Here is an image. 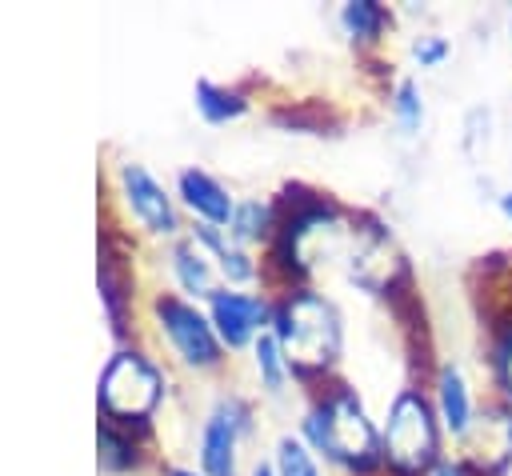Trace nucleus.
<instances>
[{
    "instance_id": "obj_1",
    "label": "nucleus",
    "mask_w": 512,
    "mask_h": 476,
    "mask_svg": "<svg viewBox=\"0 0 512 476\" xmlns=\"http://www.w3.org/2000/svg\"><path fill=\"white\" fill-rule=\"evenodd\" d=\"M300 440L348 476H384L380 424L348 384L324 388L300 416Z\"/></svg>"
},
{
    "instance_id": "obj_2",
    "label": "nucleus",
    "mask_w": 512,
    "mask_h": 476,
    "mask_svg": "<svg viewBox=\"0 0 512 476\" xmlns=\"http://www.w3.org/2000/svg\"><path fill=\"white\" fill-rule=\"evenodd\" d=\"M272 332L296 368V380L328 376L344 352V324L336 304L304 284H292L280 300H272Z\"/></svg>"
},
{
    "instance_id": "obj_3",
    "label": "nucleus",
    "mask_w": 512,
    "mask_h": 476,
    "mask_svg": "<svg viewBox=\"0 0 512 476\" xmlns=\"http://www.w3.org/2000/svg\"><path fill=\"white\" fill-rule=\"evenodd\" d=\"M380 452L384 476H428L452 452L424 384H404L392 392L380 420Z\"/></svg>"
},
{
    "instance_id": "obj_4",
    "label": "nucleus",
    "mask_w": 512,
    "mask_h": 476,
    "mask_svg": "<svg viewBox=\"0 0 512 476\" xmlns=\"http://www.w3.org/2000/svg\"><path fill=\"white\" fill-rule=\"evenodd\" d=\"M152 308H156V320H160L180 364H188L196 372H212L224 364L228 352H224V344H220V336H216V328L200 304H192L176 292H164V296H156Z\"/></svg>"
},
{
    "instance_id": "obj_5",
    "label": "nucleus",
    "mask_w": 512,
    "mask_h": 476,
    "mask_svg": "<svg viewBox=\"0 0 512 476\" xmlns=\"http://www.w3.org/2000/svg\"><path fill=\"white\" fill-rule=\"evenodd\" d=\"M428 396H432L436 420H440V428L448 436V448L456 452L472 436V428L480 420V408H484V396H480L472 372L456 356L436 360V368L428 376Z\"/></svg>"
},
{
    "instance_id": "obj_6",
    "label": "nucleus",
    "mask_w": 512,
    "mask_h": 476,
    "mask_svg": "<svg viewBox=\"0 0 512 476\" xmlns=\"http://www.w3.org/2000/svg\"><path fill=\"white\" fill-rule=\"evenodd\" d=\"M164 396L160 372L136 356V352H116L100 376V404L116 420H144Z\"/></svg>"
},
{
    "instance_id": "obj_7",
    "label": "nucleus",
    "mask_w": 512,
    "mask_h": 476,
    "mask_svg": "<svg viewBox=\"0 0 512 476\" xmlns=\"http://www.w3.org/2000/svg\"><path fill=\"white\" fill-rule=\"evenodd\" d=\"M252 436V404L224 396L200 428V476H240V440Z\"/></svg>"
},
{
    "instance_id": "obj_8",
    "label": "nucleus",
    "mask_w": 512,
    "mask_h": 476,
    "mask_svg": "<svg viewBox=\"0 0 512 476\" xmlns=\"http://www.w3.org/2000/svg\"><path fill=\"white\" fill-rule=\"evenodd\" d=\"M224 352H244L252 348L268 328H272V300L248 288H220L212 292V300L204 304Z\"/></svg>"
},
{
    "instance_id": "obj_9",
    "label": "nucleus",
    "mask_w": 512,
    "mask_h": 476,
    "mask_svg": "<svg viewBox=\"0 0 512 476\" xmlns=\"http://www.w3.org/2000/svg\"><path fill=\"white\" fill-rule=\"evenodd\" d=\"M480 476H508L512 472V408L492 400L484 392V408L480 420L472 428V436L456 448Z\"/></svg>"
},
{
    "instance_id": "obj_10",
    "label": "nucleus",
    "mask_w": 512,
    "mask_h": 476,
    "mask_svg": "<svg viewBox=\"0 0 512 476\" xmlns=\"http://www.w3.org/2000/svg\"><path fill=\"white\" fill-rule=\"evenodd\" d=\"M120 184H124V196H128L136 220H140L152 236H176V232H180V216H176L172 196L164 192V184H160L144 164H124V168H120Z\"/></svg>"
},
{
    "instance_id": "obj_11",
    "label": "nucleus",
    "mask_w": 512,
    "mask_h": 476,
    "mask_svg": "<svg viewBox=\"0 0 512 476\" xmlns=\"http://www.w3.org/2000/svg\"><path fill=\"white\" fill-rule=\"evenodd\" d=\"M480 328H484L480 364H484V384H488L484 392L512 408V300L496 304Z\"/></svg>"
},
{
    "instance_id": "obj_12",
    "label": "nucleus",
    "mask_w": 512,
    "mask_h": 476,
    "mask_svg": "<svg viewBox=\"0 0 512 476\" xmlns=\"http://www.w3.org/2000/svg\"><path fill=\"white\" fill-rule=\"evenodd\" d=\"M176 196L180 204L196 216V224H212V228H228L232 212H236V196L204 168H184L176 180Z\"/></svg>"
},
{
    "instance_id": "obj_13",
    "label": "nucleus",
    "mask_w": 512,
    "mask_h": 476,
    "mask_svg": "<svg viewBox=\"0 0 512 476\" xmlns=\"http://www.w3.org/2000/svg\"><path fill=\"white\" fill-rule=\"evenodd\" d=\"M172 276H176V284H180V292H184V300H212V292H220L224 288V280H220V272H216V264H212V256L192 240V236H184V240H176L172 244Z\"/></svg>"
},
{
    "instance_id": "obj_14",
    "label": "nucleus",
    "mask_w": 512,
    "mask_h": 476,
    "mask_svg": "<svg viewBox=\"0 0 512 476\" xmlns=\"http://www.w3.org/2000/svg\"><path fill=\"white\" fill-rule=\"evenodd\" d=\"M336 24H340V32H344L356 48H380L384 36L392 32L396 16H392V8L380 4V0H344L340 12H336Z\"/></svg>"
},
{
    "instance_id": "obj_15",
    "label": "nucleus",
    "mask_w": 512,
    "mask_h": 476,
    "mask_svg": "<svg viewBox=\"0 0 512 476\" xmlns=\"http://www.w3.org/2000/svg\"><path fill=\"white\" fill-rule=\"evenodd\" d=\"M248 352H252V368H256L260 388H264L268 396H284V392H288V384L296 380V368L288 364V356H284V348H280L276 332L268 328V332H264Z\"/></svg>"
},
{
    "instance_id": "obj_16",
    "label": "nucleus",
    "mask_w": 512,
    "mask_h": 476,
    "mask_svg": "<svg viewBox=\"0 0 512 476\" xmlns=\"http://www.w3.org/2000/svg\"><path fill=\"white\" fill-rule=\"evenodd\" d=\"M388 116L404 136H420L428 124V104H424V88L416 76H396L388 88Z\"/></svg>"
},
{
    "instance_id": "obj_17",
    "label": "nucleus",
    "mask_w": 512,
    "mask_h": 476,
    "mask_svg": "<svg viewBox=\"0 0 512 476\" xmlns=\"http://www.w3.org/2000/svg\"><path fill=\"white\" fill-rule=\"evenodd\" d=\"M276 204L272 200H236V212H232V224H228V236L244 248L252 244H264L276 236Z\"/></svg>"
},
{
    "instance_id": "obj_18",
    "label": "nucleus",
    "mask_w": 512,
    "mask_h": 476,
    "mask_svg": "<svg viewBox=\"0 0 512 476\" xmlns=\"http://www.w3.org/2000/svg\"><path fill=\"white\" fill-rule=\"evenodd\" d=\"M192 100H196L200 120H208V124H228V120H240V116L248 112V96H244V92H236V88H228V84H216V80H208V76L196 80Z\"/></svg>"
},
{
    "instance_id": "obj_19",
    "label": "nucleus",
    "mask_w": 512,
    "mask_h": 476,
    "mask_svg": "<svg viewBox=\"0 0 512 476\" xmlns=\"http://www.w3.org/2000/svg\"><path fill=\"white\" fill-rule=\"evenodd\" d=\"M272 468L276 476H324L320 456L300 440V436H280L272 448Z\"/></svg>"
},
{
    "instance_id": "obj_20",
    "label": "nucleus",
    "mask_w": 512,
    "mask_h": 476,
    "mask_svg": "<svg viewBox=\"0 0 512 476\" xmlns=\"http://www.w3.org/2000/svg\"><path fill=\"white\" fill-rule=\"evenodd\" d=\"M408 56H412L416 68H440V64L452 60V40L444 32H432V28L428 32H416L412 44H408Z\"/></svg>"
},
{
    "instance_id": "obj_21",
    "label": "nucleus",
    "mask_w": 512,
    "mask_h": 476,
    "mask_svg": "<svg viewBox=\"0 0 512 476\" xmlns=\"http://www.w3.org/2000/svg\"><path fill=\"white\" fill-rule=\"evenodd\" d=\"M100 452H104V464H108V468H124V464L132 460V456H128L132 444H124L112 428H100Z\"/></svg>"
},
{
    "instance_id": "obj_22",
    "label": "nucleus",
    "mask_w": 512,
    "mask_h": 476,
    "mask_svg": "<svg viewBox=\"0 0 512 476\" xmlns=\"http://www.w3.org/2000/svg\"><path fill=\"white\" fill-rule=\"evenodd\" d=\"M428 476H480V472H476V468H472V464H468L460 452H448V456H444V460H440V464H436Z\"/></svg>"
},
{
    "instance_id": "obj_23",
    "label": "nucleus",
    "mask_w": 512,
    "mask_h": 476,
    "mask_svg": "<svg viewBox=\"0 0 512 476\" xmlns=\"http://www.w3.org/2000/svg\"><path fill=\"white\" fill-rule=\"evenodd\" d=\"M496 212H500V220H504V224L512 228V184L496 192Z\"/></svg>"
},
{
    "instance_id": "obj_24",
    "label": "nucleus",
    "mask_w": 512,
    "mask_h": 476,
    "mask_svg": "<svg viewBox=\"0 0 512 476\" xmlns=\"http://www.w3.org/2000/svg\"><path fill=\"white\" fill-rule=\"evenodd\" d=\"M248 476H276V468H272V460H256Z\"/></svg>"
},
{
    "instance_id": "obj_25",
    "label": "nucleus",
    "mask_w": 512,
    "mask_h": 476,
    "mask_svg": "<svg viewBox=\"0 0 512 476\" xmlns=\"http://www.w3.org/2000/svg\"><path fill=\"white\" fill-rule=\"evenodd\" d=\"M168 476H196V472H188V468H172Z\"/></svg>"
},
{
    "instance_id": "obj_26",
    "label": "nucleus",
    "mask_w": 512,
    "mask_h": 476,
    "mask_svg": "<svg viewBox=\"0 0 512 476\" xmlns=\"http://www.w3.org/2000/svg\"><path fill=\"white\" fill-rule=\"evenodd\" d=\"M508 40H512V8H508Z\"/></svg>"
}]
</instances>
